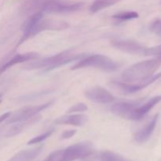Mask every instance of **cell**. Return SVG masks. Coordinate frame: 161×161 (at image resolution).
Returning a JSON list of instances; mask_svg holds the SVG:
<instances>
[{
	"mask_svg": "<svg viewBox=\"0 0 161 161\" xmlns=\"http://www.w3.org/2000/svg\"><path fill=\"white\" fill-rule=\"evenodd\" d=\"M111 44L114 48L126 53L145 56L146 47L136 41L130 39H116L112 41Z\"/></svg>",
	"mask_w": 161,
	"mask_h": 161,
	"instance_id": "30bf717a",
	"label": "cell"
},
{
	"mask_svg": "<svg viewBox=\"0 0 161 161\" xmlns=\"http://www.w3.org/2000/svg\"><path fill=\"white\" fill-rule=\"evenodd\" d=\"M149 31L153 33V34L156 35L157 36L161 37V19L157 18L154 20L151 23L150 26H149Z\"/></svg>",
	"mask_w": 161,
	"mask_h": 161,
	"instance_id": "cb8c5ba5",
	"label": "cell"
},
{
	"mask_svg": "<svg viewBox=\"0 0 161 161\" xmlns=\"http://www.w3.org/2000/svg\"><path fill=\"white\" fill-rule=\"evenodd\" d=\"M94 153L92 143L82 142L75 143L64 149L56 150L50 153L43 161H75L84 160Z\"/></svg>",
	"mask_w": 161,
	"mask_h": 161,
	"instance_id": "3957f363",
	"label": "cell"
},
{
	"mask_svg": "<svg viewBox=\"0 0 161 161\" xmlns=\"http://www.w3.org/2000/svg\"><path fill=\"white\" fill-rule=\"evenodd\" d=\"M138 17H139L138 14L135 11H122V12L117 13V14L112 16L113 19H116L119 21L133 20V19L138 18Z\"/></svg>",
	"mask_w": 161,
	"mask_h": 161,
	"instance_id": "7402d4cb",
	"label": "cell"
},
{
	"mask_svg": "<svg viewBox=\"0 0 161 161\" xmlns=\"http://www.w3.org/2000/svg\"><path fill=\"white\" fill-rule=\"evenodd\" d=\"M161 77V72L158 74H156L153 75V76H151L150 78L147 79L146 80L144 81L139 82V83H125V82H119V81H113L111 83V84L113 85L114 87L117 88L118 90L123 92L124 94H134V93H136L138 91H142L144 88L147 87L148 86H149L150 84H152L153 83H154L155 81H157L158 79H160Z\"/></svg>",
	"mask_w": 161,
	"mask_h": 161,
	"instance_id": "ba28073f",
	"label": "cell"
},
{
	"mask_svg": "<svg viewBox=\"0 0 161 161\" xmlns=\"http://www.w3.org/2000/svg\"><path fill=\"white\" fill-rule=\"evenodd\" d=\"M119 64L108 57L103 54H92L85 56L72 67V70L94 68L105 72H114L118 70Z\"/></svg>",
	"mask_w": 161,
	"mask_h": 161,
	"instance_id": "277c9868",
	"label": "cell"
},
{
	"mask_svg": "<svg viewBox=\"0 0 161 161\" xmlns=\"http://www.w3.org/2000/svg\"><path fill=\"white\" fill-rule=\"evenodd\" d=\"M84 6L82 2L64 0H47L41 8V12L50 14H69L81 10Z\"/></svg>",
	"mask_w": 161,
	"mask_h": 161,
	"instance_id": "5b68a950",
	"label": "cell"
},
{
	"mask_svg": "<svg viewBox=\"0 0 161 161\" xmlns=\"http://www.w3.org/2000/svg\"><path fill=\"white\" fill-rule=\"evenodd\" d=\"M53 131H54V130H53V129L47 130V131L44 132L43 134H41V135H38V136L31 138V140H29V141L28 142V143H27V144L34 145V144H37V143H39V142H43L44 140H46L47 138H48L49 137L51 136V135L53 133Z\"/></svg>",
	"mask_w": 161,
	"mask_h": 161,
	"instance_id": "603a6c76",
	"label": "cell"
},
{
	"mask_svg": "<svg viewBox=\"0 0 161 161\" xmlns=\"http://www.w3.org/2000/svg\"><path fill=\"white\" fill-rule=\"evenodd\" d=\"M120 1L121 0H95L90 6V11L91 14H96L102 9L119 3Z\"/></svg>",
	"mask_w": 161,
	"mask_h": 161,
	"instance_id": "ffe728a7",
	"label": "cell"
},
{
	"mask_svg": "<svg viewBox=\"0 0 161 161\" xmlns=\"http://www.w3.org/2000/svg\"><path fill=\"white\" fill-rule=\"evenodd\" d=\"M43 16L44 14L42 12H41V11L31 14L21 25V31L23 32V34L29 31L39 20H41L43 18Z\"/></svg>",
	"mask_w": 161,
	"mask_h": 161,
	"instance_id": "d6986e66",
	"label": "cell"
},
{
	"mask_svg": "<svg viewBox=\"0 0 161 161\" xmlns=\"http://www.w3.org/2000/svg\"><path fill=\"white\" fill-rule=\"evenodd\" d=\"M54 101H50L48 102L39 105H28L20 108L16 111L14 114H11L10 116L6 120V124H14V123L20 122V121L26 120L30 118L36 116L40 112L43 111L46 108H49L50 105H53Z\"/></svg>",
	"mask_w": 161,
	"mask_h": 161,
	"instance_id": "52a82bcc",
	"label": "cell"
},
{
	"mask_svg": "<svg viewBox=\"0 0 161 161\" xmlns=\"http://www.w3.org/2000/svg\"><path fill=\"white\" fill-rule=\"evenodd\" d=\"M49 92H50L49 91H42V92H37V93H33V94H27V95L20 97V100L22 101V102L33 100V99L38 98V97H41V96L44 95V94H47V93Z\"/></svg>",
	"mask_w": 161,
	"mask_h": 161,
	"instance_id": "484cf974",
	"label": "cell"
},
{
	"mask_svg": "<svg viewBox=\"0 0 161 161\" xmlns=\"http://www.w3.org/2000/svg\"><path fill=\"white\" fill-rule=\"evenodd\" d=\"M76 134V130H66L61 134V139H69L73 137L74 135Z\"/></svg>",
	"mask_w": 161,
	"mask_h": 161,
	"instance_id": "83f0119b",
	"label": "cell"
},
{
	"mask_svg": "<svg viewBox=\"0 0 161 161\" xmlns=\"http://www.w3.org/2000/svg\"><path fill=\"white\" fill-rule=\"evenodd\" d=\"M86 55L84 53L81 54H72L71 50H64L59 53L53 56L44 58L42 59H35L26 63L23 66V69L27 71L37 70V69H44L45 72L53 70L61 66L65 65L72 61H80Z\"/></svg>",
	"mask_w": 161,
	"mask_h": 161,
	"instance_id": "6da1fadb",
	"label": "cell"
},
{
	"mask_svg": "<svg viewBox=\"0 0 161 161\" xmlns=\"http://www.w3.org/2000/svg\"><path fill=\"white\" fill-rule=\"evenodd\" d=\"M43 149V146H39L33 149L20 151L7 161H32L37 158Z\"/></svg>",
	"mask_w": 161,
	"mask_h": 161,
	"instance_id": "e0dca14e",
	"label": "cell"
},
{
	"mask_svg": "<svg viewBox=\"0 0 161 161\" xmlns=\"http://www.w3.org/2000/svg\"><path fill=\"white\" fill-rule=\"evenodd\" d=\"M87 121V116L83 114L65 115L60 116L54 120L57 125H72L75 127H81Z\"/></svg>",
	"mask_w": 161,
	"mask_h": 161,
	"instance_id": "2e32d148",
	"label": "cell"
},
{
	"mask_svg": "<svg viewBox=\"0 0 161 161\" xmlns=\"http://www.w3.org/2000/svg\"><path fill=\"white\" fill-rule=\"evenodd\" d=\"M84 95L88 100L97 104H110L116 100V97L111 92L102 86H93L86 90Z\"/></svg>",
	"mask_w": 161,
	"mask_h": 161,
	"instance_id": "9c48e42d",
	"label": "cell"
},
{
	"mask_svg": "<svg viewBox=\"0 0 161 161\" xmlns=\"http://www.w3.org/2000/svg\"><path fill=\"white\" fill-rule=\"evenodd\" d=\"M159 119V114H156L146 125L142 127L140 130L135 133V141L136 142L142 144V143L146 142L149 138L151 137L152 134L153 133L156 127H157V121Z\"/></svg>",
	"mask_w": 161,
	"mask_h": 161,
	"instance_id": "5bb4252c",
	"label": "cell"
},
{
	"mask_svg": "<svg viewBox=\"0 0 161 161\" xmlns=\"http://www.w3.org/2000/svg\"><path fill=\"white\" fill-rule=\"evenodd\" d=\"M3 94L0 93V104H1V102H3Z\"/></svg>",
	"mask_w": 161,
	"mask_h": 161,
	"instance_id": "f546056e",
	"label": "cell"
},
{
	"mask_svg": "<svg viewBox=\"0 0 161 161\" xmlns=\"http://www.w3.org/2000/svg\"><path fill=\"white\" fill-rule=\"evenodd\" d=\"M144 99H138L135 101H127V102H119L111 106L110 109L113 114L116 115L124 119H130V115L134 110L139 106L143 102Z\"/></svg>",
	"mask_w": 161,
	"mask_h": 161,
	"instance_id": "8fae6325",
	"label": "cell"
},
{
	"mask_svg": "<svg viewBox=\"0 0 161 161\" xmlns=\"http://www.w3.org/2000/svg\"><path fill=\"white\" fill-rule=\"evenodd\" d=\"M88 109V107L86 104L84 103H77L72 105L70 108L67 110L68 114H71V113H81V112H85Z\"/></svg>",
	"mask_w": 161,
	"mask_h": 161,
	"instance_id": "d4e9b609",
	"label": "cell"
},
{
	"mask_svg": "<svg viewBox=\"0 0 161 161\" xmlns=\"http://www.w3.org/2000/svg\"><path fill=\"white\" fill-rule=\"evenodd\" d=\"M161 101V96H155L153 97H151L150 99L147 101L145 103H142L139 106L137 107L133 111L132 114L130 115V120L139 121L142 119L146 116L148 113L156 105L159 103Z\"/></svg>",
	"mask_w": 161,
	"mask_h": 161,
	"instance_id": "7c38bea8",
	"label": "cell"
},
{
	"mask_svg": "<svg viewBox=\"0 0 161 161\" xmlns=\"http://www.w3.org/2000/svg\"><path fill=\"white\" fill-rule=\"evenodd\" d=\"M39 53H36V52H28V53H17V54H15L10 59L6 61L4 64L0 66V75L3 72H6V70L12 68L13 66L16 65V64L37 59V58H39Z\"/></svg>",
	"mask_w": 161,
	"mask_h": 161,
	"instance_id": "4fadbf2b",
	"label": "cell"
},
{
	"mask_svg": "<svg viewBox=\"0 0 161 161\" xmlns=\"http://www.w3.org/2000/svg\"><path fill=\"white\" fill-rule=\"evenodd\" d=\"M161 65V54L152 59L136 63L126 69L121 74V79L125 83H139L150 78Z\"/></svg>",
	"mask_w": 161,
	"mask_h": 161,
	"instance_id": "7a4b0ae2",
	"label": "cell"
},
{
	"mask_svg": "<svg viewBox=\"0 0 161 161\" xmlns=\"http://www.w3.org/2000/svg\"><path fill=\"white\" fill-rule=\"evenodd\" d=\"M69 28V24L63 20H52V19H43L39 20L29 31L22 35L19 40L17 47L21 45L29 39L35 37L39 33L44 31H61Z\"/></svg>",
	"mask_w": 161,
	"mask_h": 161,
	"instance_id": "8992f818",
	"label": "cell"
},
{
	"mask_svg": "<svg viewBox=\"0 0 161 161\" xmlns=\"http://www.w3.org/2000/svg\"><path fill=\"white\" fill-rule=\"evenodd\" d=\"M11 114H12L11 112H7V113H3V114H2L1 116H0V124H2L3 121L6 120V119L10 116Z\"/></svg>",
	"mask_w": 161,
	"mask_h": 161,
	"instance_id": "f1b7e54d",
	"label": "cell"
},
{
	"mask_svg": "<svg viewBox=\"0 0 161 161\" xmlns=\"http://www.w3.org/2000/svg\"><path fill=\"white\" fill-rule=\"evenodd\" d=\"M40 117L41 116L36 115V116H33V117L30 118V119H26V120L12 124L13 125L11 126V127H9V128L6 130V132L4 133V136L6 137V138H11V137H14L19 135V134L21 133L23 130H25V129L28 128L29 126L32 125L35 123L38 122V121L40 119Z\"/></svg>",
	"mask_w": 161,
	"mask_h": 161,
	"instance_id": "9a60e30c",
	"label": "cell"
},
{
	"mask_svg": "<svg viewBox=\"0 0 161 161\" xmlns=\"http://www.w3.org/2000/svg\"><path fill=\"white\" fill-rule=\"evenodd\" d=\"M99 158L101 161H132L120 154L108 150L102 151L99 155Z\"/></svg>",
	"mask_w": 161,
	"mask_h": 161,
	"instance_id": "44dd1931",
	"label": "cell"
},
{
	"mask_svg": "<svg viewBox=\"0 0 161 161\" xmlns=\"http://www.w3.org/2000/svg\"><path fill=\"white\" fill-rule=\"evenodd\" d=\"M47 0H25L21 6V13L24 15L39 12Z\"/></svg>",
	"mask_w": 161,
	"mask_h": 161,
	"instance_id": "ac0fdd59",
	"label": "cell"
},
{
	"mask_svg": "<svg viewBox=\"0 0 161 161\" xmlns=\"http://www.w3.org/2000/svg\"><path fill=\"white\" fill-rule=\"evenodd\" d=\"M161 54V44L156 47L146 48L145 56H158Z\"/></svg>",
	"mask_w": 161,
	"mask_h": 161,
	"instance_id": "4316f807",
	"label": "cell"
}]
</instances>
